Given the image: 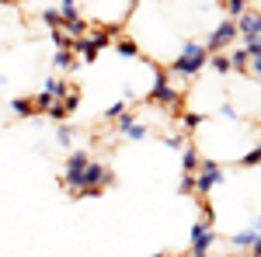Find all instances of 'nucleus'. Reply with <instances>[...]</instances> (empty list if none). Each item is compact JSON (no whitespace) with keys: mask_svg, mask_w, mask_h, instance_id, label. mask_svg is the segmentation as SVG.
Listing matches in <instances>:
<instances>
[{"mask_svg":"<svg viewBox=\"0 0 261 257\" xmlns=\"http://www.w3.org/2000/svg\"><path fill=\"white\" fill-rule=\"evenodd\" d=\"M205 56H209V49H205L202 42H185V45H181V56L171 63V73H174V77H185V80L199 77L202 66H205Z\"/></svg>","mask_w":261,"mask_h":257,"instance_id":"1","label":"nucleus"},{"mask_svg":"<svg viewBox=\"0 0 261 257\" xmlns=\"http://www.w3.org/2000/svg\"><path fill=\"white\" fill-rule=\"evenodd\" d=\"M223 184V167L220 160H202L199 157V167H195V195L199 198H209L216 188Z\"/></svg>","mask_w":261,"mask_h":257,"instance_id":"2","label":"nucleus"},{"mask_svg":"<svg viewBox=\"0 0 261 257\" xmlns=\"http://www.w3.org/2000/svg\"><path fill=\"white\" fill-rule=\"evenodd\" d=\"M150 101H153V104H167V108L181 111V94L174 91V87H171V73H164V70H157V73H153Z\"/></svg>","mask_w":261,"mask_h":257,"instance_id":"3","label":"nucleus"},{"mask_svg":"<svg viewBox=\"0 0 261 257\" xmlns=\"http://www.w3.org/2000/svg\"><path fill=\"white\" fill-rule=\"evenodd\" d=\"M91 163V153H84V150H73L70 157H66V170H63V184L70 188V191H77L81 188V174L84 167Z\"/></svg>","mask_w":261,"mask_h":257,"instance_id":"4","label":"nucleus"},{"mask_svg":"<svg viewBox=\"0 0 261 257\" xmlns=\"http://www.w3.org/2000/svg\"><path fill=\"white\" fill-rule=\"evenodd\" d=\"M233 32H237L244 42H247V39H261V18H258V11H254V7H251V11H241V14L233 18Z\"/></svg>","mask_w":261,"mask_h":257,"instance_id":"5","label":"nucleus"},{"mask_svg":"<svg viewBox=\"0 0 261 257\" xmlns=\"http://www.w3.org/2000/svg\"><path fill=\"white\" fill-rule=\"evenodd\" d=\"M233 18L230 21H220L216 28H213V35H209V42H205V49L209 52H223V49H230V42H233Z\"/></svg>","mask_w":261,"mask_h":257,"instance_id":"6","label":"nucleus"},{"mask_svg":"<svg viewBox=\"0 0 261 257\" xmlns=\"http://www.w3.org/2000/svg\"><path fill=\"white\" fill-rule=\"evenodd\" d=\"M213 243H216V230L205 222H195L192 226V254H209Z\"/></svg>","mask_w":261,"mask_h":257,"instance_id":"7","label":"nucleus"},{"mask_svg":"<svg viewBox=\"0 0 261 257\" xmlns=\"http://www.w3.org/2000/svg\"><path fill=\"white\" fill-rule=\"evenodd\" d=\"M115 122H119V132L125 139H146V125H143L140 119H133V115H125V111H122Z\"/></svg>","mask_w":261,"mask_h":257,"instance_id":"8","label":"nucleus"},{"mask_svg":"<svg viewBox=\"0 0 261 257\" xmlns=\"http://www.w3.org/2000/svg\"><path fill=\"white\" fill-rule=\"evenodd\" d=\"M237 250H251V257H258V226H251V230H244L237 237L230 240Z\"/></svg>","mask_w":261,"mask_h":257,"instance_id":"9","label":"nucleus"},{"mask_svg":"<svg viewBox=\"0 0 261 257\" xmlns=\"http://www.w3.org/2000/svg\"><path fill=\"white\" fill-rule=\"evenodd\" d=\"M60 32H63V35H70V39H77V35H87V21H84L81 14H70V18H63Z\"/></svg>","mask_w":261,"mask_h":257,"instance_id":"10","label":"nucleus"},{"mask_svg":"<svg viewBox=\"0 0 261 257\" xmlns=\"http://www.w3.org/2000/svg\"><path fill=\"white\" fill-rule=\"evenodd\" d=\"M195 167H199V150L185 142V146H181V170H185V174H195Z\"/></svg>","mask_w":261,"mask_h":257,"instance_id":"11","label":"nucleus"},{"mask_svg":"<svg viewBox=\"0 0 261 257\" xmlns=\"http://www.w3.org/2000/svg\"><path fill=\"white\" fill-rule=\"evenodd\" d=\"M205 66H209L216 77H226V73H230V60H226L223 52H209V56H205Z\"/></svg>","mask_w":261,"mask_h":257,"instance_id":"12","label":"nucleus"},{"mask_svg":"<svg viewBox=\"0 0 261 257\" xmlns=\"http://www.w3.org/2000/svg\"><path fill=\"white\" fill-rule=\"evenodd\" d=\"M60 104L66 108V115H73V111L81 108V91H77V83H70V87H66V94L60 98Z\"/></svg>","mask_w":261,"mask_h":257,"instance_id":"13","label":"nucleus"},{"mask_svg":"<svg viewBox=\"0 0 261 257\" xmlns=\"http://www.w3.org/2000/svg\"><path fill=\"white\" fill-rule=\"evenodd\" d=\"M115 52H119L122 60H140V45L133 39H119L115 42Z\"/></svg>","mask_w":261,"mask_h":257,"instance_id":"14","label":"nucleus"},{"mask_svg":"<svg viewBox=\"0 0 261 257\" xmlns=\"http://www.w3.org/2000/svg\"><path fill=\"white\" fill-rule=\"evenodd\" d=\"M11 111H14L18 119H32V115H35V104H32V98H14L11 101Z\"/></svg>","mask_w":261,"mask_h":257,"instance_id":"15","label":"nucleus"},{"mask_svg":"<svg viewBox=\"0 0 261 257\" xmlns=\"http://www.w3.org/2000/svg\"><path fill=\"white\" fill-rule=\"evenodd\" d=\"M66 87H70V83L60 80V77H49L45 83H42V91H45V94H53V98H63V94H66Z\"/></svg>","mask_w":261,"mask_h":257,"instance_id":"16","label":"nucleus"},{"mask_svg":"<svg viewBox=\"0 0 261 257\" xmlns=\"http://www.w3.org/2000/svg\"><path fill=\"white\" fill-rule=\"evenodd\" d=\"M226 60H230V70H237V73H244V70H247V60H251V56H247L244 49H233V52H230Z\"/></svg>","mask_w":261,"mask_h":257,"instance_id":"17","label":"nucleus"},{"mask_svg":"<svg viewBox=\"0 0 261 257\" xmlns=\"http://www.w3.org/2000/svg\"><path fill=\"white\" fill-rule=\"evenodd\" d=\"M42 21H45V28H49V32H56V28L63 24V14L56 11V7H49V11H42Z\"/></svg>","mask_w":261,"mask_h":257,"instance_id":"18","label":"nucleus"},{"mask_svg":"<svg viewBox=\"0 0 261 257\" xmlns=\"http://www.w3.org/2000/svg\"><path fill=\"white\" fill-rule=\"evenodd\" d=\"M181 125H185L188 136H192V129H199V125H202V115H199V111H185V108H181Z\"/></svg>","mask_w":261,"mask_h":257,"instance_id":"19","label":"nucleus"},{"mask_svg":"<svg viewBox=\"0 0 261 257\" xmlns=\"http://www.w3.org/2000/svg\"><path fill=\"white\" fill-rule=\"evenodd\" d=\"M53 101H60V98H53V94H45V91H42L39 98H32V104H35V111H42V115H45V111L53 108Z\"/></svg>","mask_w":261,"mask_h":257,"instance_id":"20","label":"nucleus"},{"mask_svg":"<svg viewBox=\"0 0 261 257\" xmlns=\"http://www.w3.org/2000/svg\"><path fill=\"white\" fill-rule=\"evenodd\" d=\"M223 4H226V11H230V18H237L241 11H247V7H251V0H223Z\"/></svg>","mask_w":261,"mask_h":257,"instance_id":"21","label":"nucleus"},{"mask_svg":"<svg viewBox=\"0 0 261 257\" xmlns=\"http://www.w3.org/2000/svg\"><path fill=\"white\" fill-rule=\"evenodd\" d=\"M56 142H60V146H73V129H70V125H60V129H56Z\"/></svg>","mask_w":261,"mask_h":257,"instance_id":"22","label":"nucleus"},{"mask_svg":"<svg viewBox=\"0 0 261 257\" xmlns=\"http://www.w3.org/2000/svg\"><path fill=\"white\" fill-rule=\"evenodd\" d=\"M202 222L205 226H216V209L209 205V198H202Z\"/></svg>","mask_w":261,"mask_h":257,"instance_id":"23","label":"nucleus"},{"mask_svg":"<svg viewBox=\"0 0 261 257\" xmlns=\"http://www.w3.org/2000/svg\"><path fill=\"white\" fill-rule=\"evenodd\" d=\"M125 104H129V101H115V104H108V108H105V119L108 122H115L122 115V111H125Z\"/></svg>","mask_w":261,"mask_h":257,"instance_id":"24","label":"nucleus"},{"mask_svg":"<svg viewBox=\"0 0 261 257\" xmlns=\"http://www.w3.org/2000/svg\"><path fill=\"white\" fill-rule=\"evenodd\" d=\"M178 191H181V195H192V191H195V174H181Z\"/></svg>","mask_w":261,"mask_h":257,"instance_id":"25","label":"nucleus"},{"mask_svg":"<svg viewBox=\"0 0 261 257\" xmlns=\"http://www.w3.org/2000/svg\"><path fill=\"white\" fill-rule=\"evenodd\" d=\"M258 157H261V150L254 146V150H251V153H244L237 163H241V167H258Z\"/></svg>","mask_w":261,"mask_h":257,"instance_id":"26","label":"nucleus"},{"mask_svg":"<svg viewBox=\"0 0 261 257\" xmlns=\"http://www.w3.org/2000/svg\"><path fill=\"white\" fill-rule=\"evenodd\" d=\"M164 142H167L171 150H181V146L188 142V132H174V136H167V139H164Z\"/></svg>","mask_w":261,"mask_h":257,"instance_id":"27","label":"nucleus"},{"mask_svg":"<svg viewBox=\"0 0 261 257\" xmlns=\"http://www.w3.org/2000/svg\"><path fill=\"white\" fill-rule=\"evenodd\" d=\"M60 14H63V18L77 14V0H60Z\"/></svg>","mask_w":261,"mask_h":257,"instance_id":"28","label":"nucleus"},{"mask_svg":"<svg viewBox=\"0 0 261 257\" xmlns=\"http://www.w3.org/2000/svg\"><path fill=\"white\" fill-rule=\"evenodd\" d=\"M188 257H209V254H188Z\"/></svg>","mask_w":261,"mask_h":257,"instance_id":"29","label":"nucleus"},{"mask_svg":"<svg viewBox=\"0 0 261 257\" xmlns=\"http://www.w3.org/2000/svg\"><path fill=\"white\" fill-rule=\"evenodd\" d=\"M153 257H167V254H153Z\"/></svg>","mask_w":261,"mask_h":257,"instance_id":"30","label":"nucleus"},{"mask_svg":"<svg viewBox=\"0 0 261 257\" xmlns=\"http://www.w3.org/2000/svg\"><path fill=\"white\" fill-rule=\"evenodd\" d=\"M0 83H4V77H0Z\"/></svg>","mask_w":261,"mask_h":257,"instance_id":"31","label":"nucleus"}]
</instances>
